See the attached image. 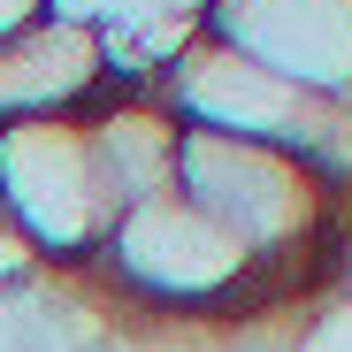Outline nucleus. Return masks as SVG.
Returning a JSON list of instances; mask_svg holds the SVG:
<instances>
[{"label":"nucleus","mask_w":352,"mask_h":352,"mask_svg":"<svg viewBox=\"0 0 352 352\" xmlns=\"http://www.w3.org/2000/svg\"><path fill=\"white\" fill-rule=\"evenodd\" d=\"M85 276H100L123 307L176 314V322H192V314L199 322H238L245 307H261L253 253L207 207H192L176 184L115 214L107 245L85 261Z\"/></svg>","instance_id":"obj_1"},{"label":"nucleus","mask_w":352,"mask_h":352,"mask_svg":"<svg viewBox=\"0 0 352 352\" xmlns=\"http://www.w3.org/2000/svg\"><path fill=\"white\" fill-rule=\"evenodd\" d=\"M0 214L8 230L62 261V268H85L107 230H115V207L100 192V168H92V146H85V115H38V123H0Z\"/></svg>","instance_id":"obj_2"},{"label":"nucleus","mask_w":352,"mask_h":352,"mask_svg":"<svg viewBox=\"0 0 352 352\" xmlns=\"http://www.w3.org/2000/svg\"><path fill=\"white\" fill-rule=\"evenodd\" d=\"M199 31L253 54L299 92L352 100V0H214Z\"/></svg>","instance_id":"obj_3"},{"label":"nucleus","mask_w":352,"mask_h":352,"mask_svg":"<svg viewBox=\"0 0 352 352\" xmlns=\"http://www.w3.org/2000/svg\"><path fill=\"white\" fill-rule=\"evenodd\" d=\"M107 85H115L107 31L85 16H38L31 31L0 38V123L85 115Z\"/></svg>","instance_id":"obj_4"},{"label":"nucleus","mask_w":352,"mask_h":352,"mask_svg":"<svg viewBox=\"0 0 352 352\" xmlns=\"http://www.w3.org/2000/svg\"><path fill=\"white\" fill-rule=\"evenodd\" d=\"M38 16H54V0H0V38H16V31H31Z\"/></svg>","instance_id":"obj_5"}]
</instances>
